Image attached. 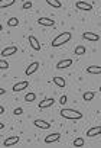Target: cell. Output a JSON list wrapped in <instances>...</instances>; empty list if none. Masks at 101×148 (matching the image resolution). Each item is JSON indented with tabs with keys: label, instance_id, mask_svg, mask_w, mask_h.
I'll return each instance as SVG.
<instances>
[{
	"label": "cell",
	"instance_id": "cell-26",
	"mask_svg": "<svg viewBox=\"0 0 101 148\" xmlns=\"http://www.w3.org/2000/svg\"><path fill=\"white\" fill-rule=\"evenodd\" d=\"M13 113H15L16 116H19V115H22V113H23V109H22V108H16V109L13 110Z\"/></svg>",
	"mask_w": 101,
	"mask_h": 148
},
{
	"label": "cell",
	"instance_id": "cell-16",
	"mask_svg": "<svg viewBox=\"0 0 101 148\" xmlns=\"http://www.w3.org/2000/svg\"><path fill=\"white\" fill-rule=\"evenodd\" d=\"M85 71L88 74H101V65H88Z\"/></svg>",
	"mask_w": 101,
	"mask_h": 148
},
{
	"label": "cell",
	"instance_id": "cell-3",
	"mask_svg": "<svg viewBox=\"0 0 101 148\" xmlns=\"http://www.w3.org/2000/svg\"><path fill=\"white\" fill-rule=\"evenodd\" d=\"M19 141H20V138L18 135H12V136H9L3 141V147H13V145L19 144Z\"/></svg>",
	"mask_w": 101,
	"mask_h": 148
},
{
	"label": "cell",
	"instance_id": "cell-28",
	"mask_svg": "<svg viewBox=\"0 0 101 148\" xmlns=\"http://www.w3.org/2000/svg\"><path fill=\"white\" fill-rule=\"evenodd\" d=\"M68 102V99H66V96H61V99H59V103L61 105H65Z\"/></svg>",
	"mask_w": 101,
	"mask_h": 148
},
{
	"label": "cell",
	"instance_id": "cell-30",
	"mask_svg": "<svg viewBox=\"0 0 101 148\" xmlns=\"http://www.w3.org/2000/svg\"><path fill=\"white\" fill-rule=\"evenodd\" d=\"M5 93H6V90H5V89H0V95H2V96H3Z\"/></svg>",
	"mask_w": 101,
	"mask_h": 148
},
{
	"label": "cell",
	"instance_id": "cell-25",
	"mask_svg": "<svg viewBox=\"0 0 101 148\" xmlns=\"http://www.w3.org/2000/svg\"><path fill=\"white\" fill-rule=\"evenodd\" d=\"M7 67H9V62L7 61H5V60L0 61V68H2V70H6Z\"/></svg>",
	"mask_w": 101,
	"mask_h": 148
},
{
	"label": "cell",
	"instance_id": "cell-24",
	"mask_svg": "<svg viewBox=\"0 0 101 148\" xmlns=\"http://www.w3.org/2000/svg\"><path fill=\"white\" fill-rule=\"evenodd\" d=\"M36 99V95L32 92V93H28L26 96H25V102H28V103H31V102H33Z\"/></svg>",
	"mask_w": 101,
	"mask_h": 148
},
{
	"label": "cell",
	"instance_id": "cell-15",
	"mask_svg": "<svg viewBox=\"0 0 101 148\" xmlns=\"http://www.w3.org/2000/svg\"><path fill=\"white\" fill-rule=\"evenodd\" d=\"M38 23L41 26H54L55 25V21L54 19H49V18H41V19H38Z\"/></svg>",
	"mask_w": 101,
	"mask_h": 148
},
{
	"label": "cell",
	"instance_id": "cell-20",
	"mask_svg": "<svg viewBox=\"0 0 101 148\" xmlns=\"http://www.w3.org/2000/svg\"><path fill=\"white\" fill-rule=\"evenodd\" d=\"M94 97H95V93H94V92H85V93L82 95V99H84L85 102H91Z\"/></svg>",
	"mask_w": 101,
	"mask_h": 148
},
{
	"label": "cell",
	"instance_id": "cell-8",
	"mask_svg": "<svg viewBox=\"0 0 101 148\" xmlns=\"http://www.w3.org/2000/svg\"><path fill=\"white\" fill-rule=\"evenodd\" d=\"M29 87V82H20V83H16L13 87H12V90L15 92V93H18V92H22V90H25V89H28Z\"/></svg>",
	"mask_w": 101,
	"mask_h": 148
},
{
	"label": "cell",
	"instance_id": "cell-12",
	"mask_svg": "<svg viewBox=\"0 0 101 148\" xmlns=\"http://www.w3.org/2000/svg\"><path fill=\"white\" fill-rule=\"evenodd\" d=\"M71 65H72V60H71V58H66V60L59 61V62L56 64V68H58V70H64V68H68V67H71Z\"/></svg>",
	"mask_w": 101,
	"mask_h": 148
},
{
	"label": "cell",
	"instance_id": "cell-1",
	"mask_svg": "<svg viewBox=\"0 0 101 148\" xmlns=\"http://www.w3.org/2000/svg\"><path fill=\"white\" fill-rule=\"evenodd\" d=\"M71 38H72V34H71V32H68V31H66V32H62V34H59L58 36L54 38V41H52V47H54V48L61 47V45L69 42Z\"/></svg>",
	"mask_w": 101,
	"mask_h": 148
},
{
	"label": "cell",
	"instance_id": "cell-18",
	"mask_svg": "<svg viewBox=\"0 0 101 148\" xmlns=\"http://www.w3.org/2000/svg\"><path fill=\"white\" fill-rule=\"evenodd\" d=\"M46 3L51 8H55V9H61L62 8V3L59 2V0H46Z\"/></svg>",
	"mask_w": 101,
	"mask_h": 148
},
{
	"label": "cell",
	"instance_id": "cell-19",
	"mask_svg": "<svg viewBox=\"0 0 101 148\" xmlns=\"http://www.w3.org/2000/svg\"><path fill=\"white\" fill-rule=\"evenodd\" d=\"M16 0H0V8L5 9V8H9V6H13Z\"/></svg>",
	"mask_w": 101,
	"mask_h": 148
},
{
	"label": "cell",
	"instance_id": "cell-11",
	"mask_svg": "<svg viewBox=\"0 0 101 148\" xmlns=\"http://www.w3.org/2000/svg\"><path fill=\"white\" fill-rule=\"evenodd\" d=\"M61 138V134L55 132V134H51V135H46L45 136V144H52V142H58Z\"/></svg>",
	"mask_w": 101,
	"mask_h": 148
},
{
	"label": "cell",
	"instance_id": "cell-22",
	"mask_svg": "<svg viewBox=\"0 0 101 148\" xmlns=\"http://www.w3.org/2000/svg\"><path fill=\"white\" fill-rule=\"evenodd\" d=\"M87 52V48L84 47V45H78L77 48H75V54L77 55H84Z\"/></svg>",
	"mask_w": 101,
	"mask_h": 148
},
{
	"label": "cell",
	"instance_id": "cell-17",
	"mask_svg": "<svg viewBox=\"0 0 101 148\" xmlns=\"http://www.w3.org/2000/svg\"><path fill=\"white\" fill-rule=\"evenodd\" d=\"M54 83H55V86H58L59 89H64L65 86H66V83H65V80L62 79V77H54V80H52Z\"/></svg>",
	"mask_w": 101,
	"mask_h": 148
},
{
	"label": "cell",
	"instance_id": "cell-21",
	"mask_svg": "<svg viewBox=\"0 0 101 148\" xmlns=\"http://www.w3.org/2000/svg\"><path fill=\"white\" fill-rule=\"evenodd\" d=\"M19 25V19L18 18H10V19H7V26L9 28H15V26H18Z\"/></svg>",
	"mask_w": 101,
	"mask_h": 148
},
{
	"label": "cell",
	"instance_id": "cell-6",
	"mask_svg": "<svg viewBox=\"0 0 101 148\" xmlns=\"http://www.w3.org/2000/svg\"><path fill=\"white\" fill-rule=\"evenodd\" d=\"M75 8H77L78 10H84V12L92 10V5H91V3H87V2H77V3H75Z\"/></svg>",
	"mask_w": 101,
	"mask_h": 148
},
{
	"label": "cell",
	"instance_id": "cell-9",
	"mask_svg": "<svg viewBox=\"0 0 101 148\" xmlns=\"http://www.w3.org/2000/svg\"><path fill=\"white\" fill-rule=\"evenodd\" d=\"M33 125L36 128H41V129H49L51 128V123L46 122V121H43V119H35L33 121Z\"/></svg>",
	"mask_w": 101,
	"mask_h": 148
},
{
	"label": "cell",
	"instance_id": "cell-7",
	"mask_svg": "<svg viewBox=\"0 0 101 148\" xmlns=\"http://www.w3.org/2000/svg\"><path fill=\"white\" fill-rule=\"evenodd\" d=\"M28 41H29V44H31V47H32L33 51H41V44H39V41L36 39V36L31 35V36L28 38Z\"/></svg>",
	"mask_w": 101,
	"mask_h": 148
},
{
	"label": "cell",
	"instance_id": "cell-29",
	"mask_svg": "<svg viewBox=\"0 0 101 148\" xmlns=\"http://www.w3.org/2000/svg\"><path fill=\"white\" fill-rule=\"evenodd\" d=\"M0 113H2V115L5 113V108H3V106H0Z\"/></svg>",
	"mask_w": 101,
	"mask_h": 148
},
{
	"label": "cell",
	"instance_id": "cell-23",
	"mask_svg": "<svg viewBox=\"0 0 101 148\" xmlns=\"http://www.w3.org/2000/svg\"><path fill=\"white\" fill-rule=\"evenodd\" d=\"M84 144H85L84 138H75V139H74V142H72V145H74V147H84Z\"/></svg>",
	"mask_w": 101,
	"mask_h": 148
},
{
	"label": "cell",
	"instance_id": "cell-2",
	"mask_svg": "<svg viewBox=\"0 0 101 148\" xmlns=\"http://www.w3.org/2000/svg\"><path fill=\"white\" fill-rule=\"evenodd\" d=\"M61 116L65 118V119H71V121H78L82 118V113L79 110H75V109H62L61 110Z\"/></svg>",
	"mask_w": 101,
	"mask_h": 148
},
{
	"label": "cell",
	"instance_id": "cell-4",
	"mask_svg": "<svg viewBox=\"0 0 101 148\" xmlns=\"http://www.w3.org/2000/svg\"><path fill=\"white\" fill-rule=\"evenodd\" d=\"M82 38L85 41H89V42H98L100 41V35L98 34H94V32H84L82 34Z\"/></svg>",
	"mask_w": 101,
	"mask_h": 148
},
{
	"label": "cell",
	"instance_id": "cell-10",
	"mask_svg": "<svg viewBox=\"0 0 101 148\" xmlns=\"http://www.w3.org/2000/svg\"><path fill=\"white\" fill-rule=\"evenodd\" d=\"M38 68H39V62L38 61H33L31 65H28V68H26V76H32V74H35L36 71H38Z\"/></svg>",
	"mask_w": 101,
	"mask_h": 148
},
{
	"label": "cell",
	"instance_id": "cell-27",
	"mask_svg": "<svg viewBox=\"0 0 101 148\" xmlns=\"http://www.w3.org/2000/svg\"><path fill=\"white\" fill-rule=\"evenodd\" d=\"M22 8H23L25 10H26V9H31V8H32V2H25Z\"/></svg>",
	"mask_w": 101,
	"mask_h": 148
},
{
	"label": "cell",
	"instance_id": "cell-31",
	"mask_svg": "<svg viewBox=\"0 0 101 148\" xmlns=\"http://www.w3.org/2000/svg\"><path fill=\"white\" fill-rule=\"evenodd\" d=\"M100 92H101V86H100Z\"/></svg>",
	"mask_w": 101,
	"mask_h": 148
},
{
	"label": "cell",
	"instance_id": "cell-14",
	"mask_svg": "<svg viewBox=\"0 0 101 148\" xmlns=\"http://www.w3.org/2000/svg\"><path fill=\"white\" fill-rule=\"evenodd\" d=\"M101 134V126L98 125V126H92V128H89L88 131H87V136L89 138H92V136H97V135H100Z\"/></svg>",
	"mask_w": 101,
	"mask_h": 148
},
{
	"label": "cell",
	"instance_id": "cell-5",
	"mask_svg": "<svg viewBox=\"0 0 101 148\" xmlns=\"http://www.w3.org/2000/svg\"><path fill=\"white\" fill-rule=\"evenodd\" d=\"M18 52V47H15V45H12V47H7V48H5L3 51H2V58H6V57H10V55H13V54H16Z\"/></svg>",
	"mask_w": 101,
	"mask_h": 148
},
{
	"label": "cell",
	"instance_id": "cell-13",
	"mask_svg": "<svg viewBox=\"0 0 101 148\" xmlns=\"http://www.w3.org/2000/svg\"><path fill=\"white\" fill-rule=\"evenodd\" d=\"M54 103H55V99H52V97H46L45 100L39 102V108H41V109H46V108H51Z\"/></svg>",
	"mask_w": 101,
	"mask_h": 148
}]
</instances>
